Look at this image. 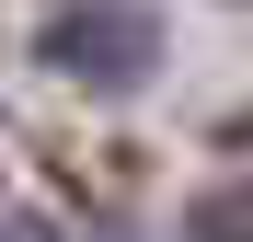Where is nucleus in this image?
Masks as SVG:
<instances>
[{"label": "nucleus", "instance_id": "f257e3e1", "mask_svg": "<svg viewBox=\"0 0 253 242\" xmlns=\"http://www.w3.org/2000/svg\"><path fill=\"white\" fill-rule=\"evenodd\" d=\"M35 47H46V69L69 81V93H138V81L161 69V23L138 12V0H69Z\"/></svg>", "mask_w": 253, "mask_h": 242}, {"label": "nucleus", "instance_id": "f03ea898", "mask_svg": "<svg viewBox=\"0 0 253 242\" xmlns=\"http://www.w3.org/2000/svg\"><path fill=\"white\" fill-rule=\"evenodd\" d=\"M184 242H253V185H207L184 208Z\"/></svg>", "mask_w": 253, "mask_h": 242}, {"label": "nucleus", "instance_id": "7ed1b4c3", "mask_svg": "<svg viewBox=\"0 0 253 242\" xmlns=\"http://www.w3.org/2000/svg\"><path fill=\"white\" fill-rule=\"evenodd\" d=\"M12 242H69V231H58L46 208H12Z\"/></svg>", "mask_w": 253, "mask_h": 242}]
</instances>
